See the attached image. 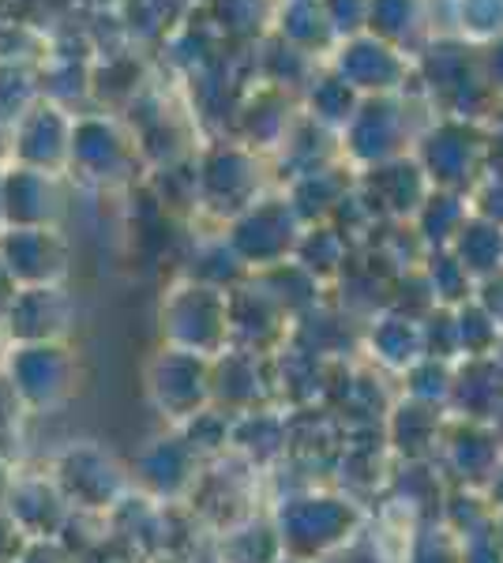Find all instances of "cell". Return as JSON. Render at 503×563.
I'll list each match as a JSON object with an SVG mask.
<instances>
[{
	"label": "cell",
	"instance_id": "25",
	"mask_svg": "<svg viewBox=\"0 0 503 563\" xmlns=\"http://www.w3.org/2000/svg\"><path fill=\"white\" fill-rule=\"evenodd\" d=\"M492 522H496V507H492V499L484 496L481 488L451 485V493H447L440 507V526L455 541L470 538V533H478V530H489Z\"/></svg>",
	"mask_w": 503,
	"mask_h": 563
},
{
	"label": "cell",
	"instance_id": "3",
	"mask_svg": "<svg viewBox=\"0 0 503 563\" xmlns=\"http://www.w3.org/2000/svg\"><path fill=\"white\" fill-rule=\"evenodd\" d=\"M0 372L15 387L23 410L42 417L57 413L72 402L79 387V357L64 342H42V346H12L0 361Z\"/></svg>",
	"mask_w": 503,
	"mask_h": 563
},
{
	"label": "cell",
	"instance_id": "23",
	"mask_svg": "<svg viewBox=\"0 0 503 563\" xmlns=\"http://www.w3.org/2000/svg\"><path fill=\"white\" fill-rule=\"evenodd\" d=\"M451 252H455V260L470 271V278L478 282V286L484 278H496L503 271V225L470 214V222H466L462 233L455 238Z\"/></svg>",
	"mask_w": 503,
	"mask_h": 563
},
{
	"label": "cell",
	"instance_id": "37",
	"mask_svg": "<svg viewBox=\"0 0 503 563\" xmlns=\"http://www.w3.org/2000/svg\"><path fill=\"white\" fill-rule=\"evenodd\" d=\"M484 496L492 499V507H496V511H503V466H500V474L492 477V485L484 488Z\"/></svg>",
	"mask_w": 503,
	"mask_h": 563
},
{
	"label": "cell",
	"instance_id": "22",
	"mask_svg": "<svg viewBox=\"0 0 503 563\" xmlns=\"http://www.w3.org/2000/svg\"><path fill=\"white\" fill-rule=\"evenodd\" d=\"M470 199L459 192H444V188H433V196L425 199V207L414 218V230L420 244L428 252H444L451 249L455 238L462 233V225L470 222Z\"/></svg>",
	"mask_w": 503,
	"mask_h": 563
},
{
	"label": "cell",
	"instance_id": "24",
	"mask_svg": "<svg viewBox=\"0 0 503 563\" xmlns=\"http://www.w3.org/2000/svg\"><path fill=\"white\" fill-rule=\"evenodd\" d=\"M294 263L316 282L342 278L346 267H350V241H346L342 230H335V225H327V222L308 225L297 241Z\"/></svg>",
	"mask_w": 503,
	"mask_h": 563
},
{
	"label": "cell",
	"instance_id": "8",
	"mask_svg": "<svg viewBox=\"0 0 503 563\" xmlns=\"http://www.w3.org/2000/svg\"><path fill=\"white\" fill-rule=\"evenodd\" d=\"M300 218L289 207V199H263L233 222L230 244L252 271H271L278 263H289L300 241Z\"/></svg>",
	"mask_w": 503,
	"mask_h": 563
},
{
	"label": "cell",
	"instance_id": "35",
	"mask_svg": "<svg viewBox=\"0 0 503 563\" xmlns=\"http://www.w3.org/2000/svg\"><path fill=\"white\" fill-rule=\"evenodd\" d=\"M23 549H26V538L15 530V522L0 511V563H15L23 556Z\"/></svg>",
	"mask_w": 503,
	"mask_h": 563
},
{
	"label": "cell",
	"instance_id": "6",
	"mask_svg": "<svg viewBox=\"0 0 503 563\" xmlns=\"http://www.w3.org/2000/svg\"><path fill=\"white\" fill-rule=\"evenodd\" d=\"M207 462L192 451V443L181 435V429H166L151 435L140 451H135L132 466V488L166 507H185L196 493L199 477H204Z\"/></svg>",
	"mask_w": 503,
	"mask_h": 563
},
{
	"label": "cell",
	"instance_id": "33",
	"mask_svg": "<svg viewBox=\"0 0 503 563\" xmlns=\"http://www.w3.org/2000/svg\"><path fill=\"white\" fill-rule=\"evenodd\" d=\"M26 417L20 395H15V387L8 384V376L0 372V440H4L8 432H15V424H20Z\"/></svg>",
	"mask_w": 503,
	"mask_h": 563
},
{
	"label": "cell",
	"instance_id": "26",
	"mask_svg": "<svg viewBox=\"0 0 503 563\" xmlns=\"http://www.w3.org/2000/svg\"><path fill=\"white\" fill-rule=\"evenodd\" d=\"M425 278H428V286H433L436 305H440V308H462L466 301H473V297H478V282H473L470 271L455 260L451 249L428 252Z\"/></svg>",
	"mask_w": 503,
	"mask_h": 563
},
{
	"label": "cell",
	"instance_id": "39",
	"mask_svg": "<svg viewBox=\"0 0 503 563\" xmlns=\"http://www.w3.org/2000/svg\"><path fill=\"white\" fill-rule=\"evenodd\" d=\"M492 429H496V435H500V443H503V406H500V413L492 417Z\"/></svg>",
	"mask_w": 503,
	"mask_h": 563
},
{
	"label": "cell",
	"instance_id": "1",
	"mask_svg": "<svg viewBox=\"0 0 503 563\" xmlns=\"http://www.w3.org/2000/svg\"><path fill=\"white\" fill-rule=\"evenodd\" d=\"M274 526H278L286 560L316 563L338 556L361 538L364 511L350 493H331V488H297L286 493L274 507Z\"/></svg>",
	"mask_w": 503,
	"mask_h": 563
},
{
	"label": "cell",
	"instance_id": "43",
	"mask_svg": "<svg viewBox=\"0 0 503 563\" xmlns=\"http://www.w3.org/2000/svg\"><path fill=\"white\" fill-rule=\"evenodd\" d=\"M0 361H4V353H0Z\"/></svg>",
	"mask_w": 503,
	"mask_h": 563
},
{
	"label": "cell",
	"instance_id": "20",
	"mask_svg": "<svg viewBox=\"0 0 503 563\" xmlns=\"http://www.w3.org/2000/svg\"><path fill=\"white\" fill-rule=\"evenodd\" d=\"M230 451L244 466L271 470L289 459V413L278 417L274 410H255L233 417Z\"/></svg>",
	"mask_w": 503,
	"mask_h": 563
},
{
	"label": "cell",
	"instance_id": "16",
	"mask_svg": "<svg viewBox=\"0 0 503 563\" xmlns=\"http://www.w3.org/2000/svg\"><path fill=\"white\" fill-rule=\"evenodd\" d=\"M0 267L15 286H57L64 275V244L45 225H12L0 238Z\"/></svg>",
	"mask_w": 503,
	"mask_h": 563
},
{
	"label": "cell",
	"instance_id": "38",
	"mask_svg": "<svg viewBox=\"0 0 503 563\" xmlns=\"http://www.w3.org/2000/svg\"><path fill=\"white\" fill-rule=\"evenodd\" d=\"M316 563H357V556H353V549H346V552H338V556H327V560H316Z\"/></svg>",
	"mask_w": 503,
	"mask_h": 563
},
{
	"label": "cell",
	"instance_id": "5",
	"mask_svg": "<svg viewBox=\"0 0 503 563\" xmlns=\"http://www.w3.org/2000/svg\"><path fill=\"white\" fill-rule=\"evenodd\" d=\"M210 368L215 361L199 357V353L162 346L147 365V398L166 417L170 429L188 424L196 413L215 406V390H210Z\"/></svg>",
	"mask_w": 503,
	"mask_h": 563
},
{
	"label": "cell",
	"instance_id": "2",
	"mask_svg": "<svg viewBox=\"0 0 503 563\" xmlns=\"http://www.w3.org/2000/svg\"><path fill=\"white\" fill-rule=\"evenodd\" d=\"M50 477L57 481L61 496L68 499L72 511L102 515V519L132 493V474L106 448H98L95 440L68 443L53 459Z\"/></svg>",
	"mask_w": 503,
	"mask_h": 563
},
{
	"label": "cell",
	"instance_id": "15",
	"mask_svg": "<svg viewBox=\"0 0 503 563\" xmlns=\"http://www.w3.org/2000/svg\"><path fill=\"white\" fill-rule=\"evenodd\" d=\"M361 196L369 199L376 214L395 218V222H414L425 199L433 196V180L425 177L417 158H395L364 174Z\"/></svg>",
	"mask_w": 503,
	"mask_h": 563
},
{
	"label": "cell",
	"instance_id": "10",
	"mask_svg": "<svg viewBox=\"0 0 503 563\" xmlns=\"http://www.w3.org/2000/svg\"><path fill=\"white\" fill-rule=\"evenodd\" d=\"M210 390H215V406L230 417L271 410L274 395V372L271 357L249 350H226L222 357H215L210 368Z\"/></svg>",
	"mask_w": 503,
	"mask_h": 563
},
{
	"label": "cell",
	"instance_id": "4",
	"mask_svg": "<svg viewBox=\"0 0 503 563\" xmlns=\"http://www.w3.org/2000/svg\"><path fill=\"white\" fill-rule=\"evenodd\" d=\"M162 334H166V346L210 361L222 357L230 350V294L199 282L177 286L162 305Z\"/></svg>",
	"mask_w": 503,
	"mask_h": 563
},
{
	"label": "cell",
	"instance_id": "32",
	"mask_svg": "<svg viewBox=\"0 0 503 563\" xmlns=\"http://www.w3.org/2000/svg\"><path fill=\"white\" fill-rule=\"evenodd\" d=\"M459 563H503V544L496 538V522L459 541Z\"/></svg>",
	"mask_w": 503,
	"mask_h": 563
},
{
	"label": "cell",
	"instance_id": "9",
	"mask_svg": "<svg viewBox=\"0 0 503 563\" xmlns=\"http://www.w3.org/2000/svg\"><path fill=\"white\" fill-rule=\"evenodd\" d=\"M0 511L15 522L26 541H57L72 519L68 499L61 496L57 481L50 474H20L8 477L0 488Z\"/></svg>",
	"mask_w": 503,
	"mask_h": 563
},
{
	"label": "cell",
	"instance_id": "42",
	"mask_svg": "<svg viewBox=\"0 0 503 563\" xmlns=\"http://www.w3.org/2000/svg\"><path fill=\"white\" fill-rule=\"evenodd\" d=\"M282 563H297V560H282Z\"/></svg>",
	"mask_w": 503,
	"mask_h": 563
},
{
	"label": "cell",
	"instance_id": "13",
	"mask_svg": "<svg viewBox=\"0 0 503 563\" xmlns=\"http://www.w3.org/2000/svg\"><path fill=\"white\" fill-rule=\"evenodd\" d=\"M76 320V305L57 286H26L15 294L0 331L12 346H42V342H61Z\"/></svg>",
	"mask_w": 503,
	"mask_h": 563
},
{
	"label": "cell",
	"instance_id": "11",
	"mask_svg": "<svg viewBox=\"0 0 503 563\" xmlns=\"http://www.w3.org/2000/svg\"><path fill=\"white\" fill-rule=\"evenodd\" d=\"M289 320L260 282H244L230 294V346L274 357L289 342Z\"/></svg>",
	"mask_w": 503,
	"mask_h": 563
},
{
	"label": "cell",
	"instance_id": "14",
	"mask_svg": "<svg viewBox=\"0 0 503 563\" xmlns=\"http://www.w3.org/2000/svg\"><path fill=\"white\" fill-rule=\"evenodd\" d=\"M447 424H451L447 410L414 402V398H398L391 406L387 421H383V443L402 462H436L444 448Z\"/></svg>",
	"mask_w": 503,
	"mask_h": 563
},
{
	"label": "cell",
	"instance_id": "27",
	"mask_svg": "<svg viewBox=\"0 0 503 563\" xmlns=\"http://www.w3.org/2000/svg\"><path fill=\"white\" fill-rule=\"evenodd\" d=\"M451 387H455L451 361L420 357L414 368L402 372V398L436 406V410H447V406H451Z\"/></svg>",
	"mask_w": 503,
	"mask_h": 563
},
{
	"label": "cell",
	"instance_id": "31",
	"mask_svg": "<svg viewBox=\"0 0 503 563\" xmlns=\"http://www.w3.org/2000/svg\"><path fill=\"white\" fill-rule=\"evenodd\" d=\"M470 211L478 218H489V222L503 225V169H484L478 185L470 188Z\"/></svg>",
	"mask_w": 503,
	"mask_h": 563
},
{
	"label": "cell",
	"instance_id": "30",
	"mask_svg": "<svg viewBox=\"0 0 503 563\" xmlns=\"http://www.w3.org/2000/svg\"><path fill=\"white\" fill-rule=\"evenodd\" d=\"M420 331H425V357L436 361H451L459 365V323H455V308H436L420 320Z\"/></svg>",
	"mask_w": 503,
	"mask_h": 563
},
{
	"label": "cell",
	"instance_id": "19",
	"mask_svg": "<svg viewBox=\"0 0 503 563\" xmlns=\"http://www.w3.org/2000/svg\"><path fill=\"white\" fill-rule=\"evenodd\" d=\"M364 350L376 361L380 368L387 372H409L425 357V331H420V320H409V316L387 312L372 316L369 331H364Z\"/></svg>",
	"mask_w": 503,
	"mask_h": 563
},
{
	"label": "cell",
	"instance_id": "7",
	"mask_svg": "<svg viewBox=\"0 0 503 563\" xmlns=\"http://www.w3.org/2000/svg\"><path fill=\"white\" fill-rule=\"evenodd\" d=\"M414 158L420 162L425 177L433 180V188L459 192V196H470V188L489 169L484 140L466 121H447L440 129H433L420 140Z\"/></svg>",
	"mask_w": 503,
	"mask_h": 563
},
{
	"label": "cell",
	"instance_id": "18",
	"mask_svg": "<svg viewBox=\"0 0 503 563\" xmlns=\"http://www.w3.org/2000/svg\"><path fill=\"white\" fill-rule=\"evenodd\" d=\"M409 132L402 129V113L387 102H369L357 109L350 121V154L364 166H383V162L406 158Z\"/></svg>",
	"mask_w": 503,
	"mask_h": 563
},
{
	"label": "cell",
	"instance_id": "40",
	"mask_svg": "<svg viewBox=\"0 0 503 563\" xmlns=\"http://www.w3.org/2000/svg\"><path fill=\"white\" fill-rule=\"evenodd\" d=\"M496 538H500V544H503V511H496Z\"/></svg>",
	"mask_w": 503,
	"mask_h": 563
},
{
	"label": "cell",
	"instance_id": "17",
	"mask_svg": "<svg viewBox=\"0 0 503 563\" xmlns=\"http://www.w3.org/2000/svg\"><path fill=\"white\" fill-rule=\"evenodd\" d=\"M503 406V357H466L455 365L451 387V421H478L492 424Z\"/></svg>",
	"mask_w": 503,
	"mask_h": 563
},
{
	"label": "cell",
	"instance_id": "34",
	"mask_svg": "<svg viewBox=\"0 0 503 563\" xmlns=\"http://www.w3.org/2000/svg\"><path fill=\"white\" fill-rule=\"evenodd\" d=\"M15 563H76V556L61 541H26L23 556Z\"/></svg>",
	"mask_w": 503,
	"mask_h": 563
},
{
	"label": "cell",
	"instance_id": "29",
	"mask_svg": "<svg viewBox=\"0 0 503 563\" xmlns=\"http://www.w3.org/2000/svg\"><path fill=\"white\" fill-rule=\"evenodd\" d=\"M402 563H459V541L440 522H420Z\"/></svg>",
	"mask_w": 503,
	"mask_h": 563
},
{
	"label": "cell",
	"instance_id": "44",
	"mask_svg": "<svg viewBox=\"0 0 503 563\" xmlns=\"http://www.w3.org/2000/svg\"><path fill=\"white\" fill-rule=\"evenodd\" d=\"M0 481H4V477H0Z\"/></svg>",
	"mask_w": 503,
	"mask_h": 563
},
{
	"label": "cell",
	"instance_id": "36",
	"mask_svg": "<svg viewBox=\"0 0 503 563\" xmlns=\"http://www.w3.org/2000/svg\"><path fill=\"white\" fill-rule=\"evenodd\" d=\"M478 305L503 327V271L496 278H484L478 286Z\"/></svg>",
	"mask_w": 503,
	"mask_h": 563
},
{
	"label": "cell",
	"instance_id": "41",
	"mask_svg": "<svg viewBox=\"0 0 503 563\" xmlns=\"http://www.w3.org/2000/svg\"><path fill=\"white\" fill-rule=\"evenodd\" d=\"M154 563H192V560H154Z\"/></svg>",
	"mask_w": 503,
	"mask_h": 563
},
{
	"label": "cell",
	"instance_id": "12",
	"mask_svg": "<svg viewBox=\"0 0 503 563\" xmlns=\"http://www.w3.org/2000/svg\"><path fill=\"white\" fill-rule=\"evenodd\" d=\"M503 466V443L492 424L451 421L440 448V470L459 488H489Z\"/></svg>",
	"mask_w": 503,
	"mask_h": 563
},
{
	"label": "cell",
	"instance_id": "28",
	"mask_svg": "<svg viewBox=\"0 0 503 563\" xmlns=\"http://www.w3.org/2000/svg\"><path fill=\"white\" fill-rule=\"evenodd\" d=\"M455 323H459L462 361L466 357H496V353H500L503 327L478 305V297H473V301H466L462 308H455Z\"/></svg>",
	"mask_w": 503,
	"mask_h": 563
},
{
	"label": "cell",
	"instance_id": "21",
	"mask_svg": "<svg viewBox=\"0 0 503 563\" xmlns=\"http://www.w3.org/2000/svg\"><path fill=\"white\" fill-rule=\"evenodd\" d=\"M218 563H282L286 549H282L278 526L271 515H249V519L218 530Z\"/></svg>",
	"mask_w": 503,
	"mask_h": 563
}]
</instances>
